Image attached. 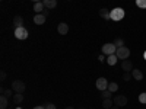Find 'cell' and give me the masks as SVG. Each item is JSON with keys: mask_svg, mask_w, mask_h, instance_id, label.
I'll return each mask as SVG.
<instances>
[{"mask_svg": "<svg viewBox=\"0 0 146 109\" xmlns=\"http://www.w3.org/2000/svg\"><path fill=\"white\" fill-rule=\"evenodd\" d=\"M126 16V12L123 7H114L111 12H110V19L114 22H120L123 20V18Z\"/></svg>", "mask_w": 146, "mask_h": 109, "instance_id": "6da1fadb", "label": "cell"}, {"mask_svg": "<svg viewBox=\"0 0 146 109\" xmlns=\"http://www.w3.org/2000/svg\"><path fill=\"white\" fill-rule=\"evenodd\" d=\"M12 89H13L15 93H23L25 89H27V86L22 80H13L12 81Z\"/></svg>", "mask_w": 146, "mask_h": 109, "instance_id": "7a4b0ae2", "label": "cell"}, {"mask_svg": "<svg viewBox=\"0 0 146 109\" xmlns=\"http://www.w3.org/2000/svg\"><path fill=\"white\" fill-rule=\"evenodd\" d=\"M117 51V47L114 45V42H107L102 45V54L105 55H113Z\"/></svg>", "mask_w": 146, "mask_h": 109, "instance_id": "3957f363", "label": "cell"}, {"mask_svg": "<svg viewBox=\"0 0 146 109\" xmlns=\"http://www.w3.org/2000/svg\"><path fill=\"white\" fill-rule=\"evenodd\" d=\"M115 55H117L120 60H129V57H130V50H129L127 47H120V48H117Z\"/></svg>", "mask_w": 146, "mask_h": 109, "instance_id": "277c9868", "label": "cell"}, {"mask_svg": "<svg viewBox=\"0 0 146 109\" xmlns=\"http://www.w3.org/2000/svg\"><path fill=\"white\" fill-rule=\"evenodd\" d=\"M15 36L18 39H21V41H23V39H27L28 36H29V32H28V29L27 28H15Z\"/></svg>", "mask_w": 146, "mask_h": 109, "instance_id": "5b68a950", "label": "cell"}, {"mask_svg": "<svg viewBox=\"0 0 146 109\" xmlns=\"http://www.w3.org/2000/svg\"><path fill=\"white\" fill-rule=\"evenodd\" d=\"M95 86L98 90H107L108 89V80L105 77H100V79H96V83H95Z\"/></svg>", "mask_w": 146, "mask_h": 109, "instance_id": "8992f818", "label": "cell"}, {"mask_svg": "<svg viewBox=\"0 0 146 109\" xmlns=\"http://www.w3.org/2000/svg\"><path fill=\"white\" fill-rule=\"evenodd\" d=\"M113 100H114V105H117V106H120V108L127 105V98H126L124 95H117Z\"/></svg>", "mask_w": 146, "mask_h": 109, "instance_id": "52a82bcc", "label": "cell"}, {"mask_svg": "<svg viewBox=\"0 0 146 109\" xmlns=\"http://www.w3.org/2000/svg\"><path fill=\"white\" fill-rule=\"evenodd\" d=\"M57 32H58L60 35H67V32H69V25H67V23H64V22L58 23V26H57Z\"/></svg>", "mask_w": 146, "mask_h": 109, "instance_id": "ba28073f", "label": "cell"}, {"mask_svg": "<svg viewBox=\"0 0 146 109\" xmlns=\"http://www.w3.org/2000/svg\"><path fill=\"white\" fill-rule=\"evenodd\" d=\"M131 77L135 79V80H137V81L143 80V73H142V70H139V68H133V70H131Z\"/></svg>", "mask_w": 146, "mask_h": 109, "instance_id": "9c48e42d", "label": "cell"}, {"mask_svg": "<svg viewBox=\"0 0 146 109\" xmlns=\"http://www.w3.org/2000/svg\"><path fill=\"white\" fill-rule=\"evenodd\" d=\"M34 23H35V25H44V23H45V15L36 13L34 16Z\"/></svg>", "mask_w": 146, "mask_h": 109, "instance_id": "30bf717a", "label": "cell"}, {"mask_svg": "<svg viewBox=\"0 0 146 109\" xmlns=\"http://www.w3.org/2000/svg\"><path fill=\"white\" fill-rule=\"evenodd\" d=\"M0 93H2V96H6V98H13V95H15V92H13V89H7V87H2V90H0Z\"/></svg>", "mask_w": 146, "mask_h": 109, "instance_id": "8fae6325", "label": "cell"}, {"mask_svg": "<svg viewBox=\"0 0 146 109\" xmlns=\"http://www.w3.org/2000/svg\"><path fill=\"white\" fill-rule=\"evenodd\" d=\"M121 68L124 71H131L133 70V63L130 60H123V63H121Z\"/></svg>", "mask_w": 146, "mask_h": 109, "instance_id": "7c38bea8", "label": "cell"}, {"mask_svg": "<svg viewBox=\"0 0 146 109\" xmlns=\"http://www.w3.org/2000/svg\"><path fill=\"white\" fill-rule=\"evenodd\" d=\"M12 100H13L15 105L19 106V105L23 102V93H15V95H13V98H12Z\"/></svg>", "mask_w": 146, "mask_h": 109, "instance_id": "4fadbf2b", "label": "cell"}, {"mask_svg": "<svg viewBox=\"0 0 146 109\" xmlns=\"http://www.w3.org/2000/svg\"><path fill=\"white\" fill-rule=\"evenodd\" d=\"M110 12H111V10H108V9H105V7H101L98 13H100V16H101L102 19L110 20Z\"/></svg>", "mask_w": 146, "mask_h": 109, "instance_id": "5bb4252c", "label": "cell"}, {"mask_svg": "<svg viewBox=\"0 0 146 109\" xmlns=\"http://www.w3.org/2000/svg\"><path fill=\"white\" fill-rule=\"evenodd\" d=\"M13 26H15V28H22V26H23V19H22V16L16 15V16L13 18Z\"/></svg>", "mask_w": 146, "mask_h": 109, "instance_id": "9a60e30c", "label": "cell"}, {"mask_svg": "<svg viewBox=\"0 0 146 109\" xmlns=\"http://www.w3.org/2000/svg\"><path fill=\"white\" fill-rule=\"evenodd\" d=\"M42 3H44V6L47 7V9H54L56 6H57V0H42Z\"/></svg>", "mask_w": 146, "mask_h": 109, "instance_id": "2e32d148", "label": "cell"}, {"mask_svg": "<svg viewBox=\"0 0 146 109\" xmlns=\"http://www.w3.org/2000/svg\"><path fill=\"white\" fill-rule=\"evenodd\" d=\"M45 9L44 3L42 2H38V3H34V12L35 13H42V10Z\"/></svg>", "mask_w": 146, "mask_h": 109, "instance_id": "e0dca14e", "label": "cell"}, {"mask_svg": "<svg viewBox=\"0 0 146 109\" xmlns=\"http://www.w3.org/2000/svg\"><path fill=\"white\" fill-rule=\"evenodd\" d=\"M114 106V100L113 99H104L102 100V108L104 109H111Z\"/></svg>", "mask_w": 146, "mask_h": 109, "instance_id": "ac0fdd59", "label": "cell"}, {"mask_svg": "<svg viewBox=\"0 0 146 109\" xmlns=\"http://www.w3.org/2000/svg\"><path fill=\"white\" fill-rule=\"evenodd\" d=\"M117 60H118V57H117L115 54H113V55H108V57H107V63H108L110 66H115V64H117Z\"/></svg>", "mask_w": 146, "mask_h": 109, "instance_id": "d6986e66", "label": "cell"}, {"mask_svg": "<svg viewBox=\"0 0 146 109\" xmlns=\"http://www.w3.org/2000/svg\"><path fill=\"white\" fill-rule=\"evenodd\" d=\"M7 105H9V98L2 96L0 98V109H7Z\"/></svg>", "mask_w": 146, "mask_h": 109, "instance_id": "ffe728a7", "label": "cell"}, {"mask_svg": "<svg viewBox=\"0 0 146 109\" xmlns=\"http://www.w3.org/2000/svg\"><path fill=\"white\" fill-rule=\"evenodd\" d=\"M108 90H110V92H113V93H114V92H117V90H118V84H117L115 81L108 83Z\"/></svg>", "mask_w": 146, "mask_h": 109, "instance_id": "44dd1931", "label": "cell"}, {"mask_svg": "<svg viewBox=\"0 0 146 109\" xmlns=\"http://www.w3.org/2000/svg\"><path fill=\"white\" fill-rule=\"evenodd\" d=\"M101 95H102V99H111L113 92H110V90L107 89V90H102V92H101Z\"/></svg>", "mask_w": 146, "mask_h": 109, "instance_id": "7402d4cb", "label": "cell"}, {"mask_svg": "<svg viewBox=\"0 0 146 109\" xmlns=\"http://www.w3.org/2000/svg\"><path fill=\"white\" fill-rule=\"evenodd\" d=\"M114 45H115L117 48H120V47H124V39H123V38H117V39L114 41Z\"/></svg>", "mask_w": 146, "mask_h": 109, "instance_id": "603a6c76", "label": "cell"}, {"mask_svg": "<svg viewBox=\"0 0 146 109\" xmlns=\"http://www.w3.org/2000/svg\"><path fill=\"white\" fill-rule=\"evenodd\" d=\"M133 77H131V71H124V74H123V80L124 81H129V80H131Z\"/></svg>", "mask_w": 146, "mask_h": 109, "instance_id": "cb8c5ba5", "label": "cell"}, {"mask_svg": "<svg viewBox=\"0 0 146 109\" xmlns=\"http://www.w3.org/2000/svg\"><path fill=\"white\" fill-rule=\"evenodd\" d=\"M136 5L140 9H146V0H136Z\"/></svg>", "mask_w": 146, "mask_h": 109, "instance_id": "d4e9b609", "label": "cell"}, {"mask_svg": "<svg viewBox=\"0 0 146 109\" xmlns=\"http://www.w3.org/2000/svg\"><path fill=\"white\" fill-rule=\"evenodd\" d=\"M139 102H140V103H143V105L146 103V92H143V93H140V95H139Z\"/></svg>", "mask_w": 146, "mask_h": 109, "instance_id": "484cf974", "label": "cell"}, {"mask_svg": "<svg viewBox=\"0 0 146 109\" xmlns=\"http://www.w3.org/2000/svg\"><path fill=\"white\" fill-rule=\"evenodd\" d=\"M44 108H45V109H56V105H54V103H45Z\"/></svg>", "mask_w": 146, "mask_h": 109, "instance_id": "4316f807", "label": "cell"}, {"mask_svg": "<svg viewBox=\"0 0 146 109\" xmlns=\"http://www.w3.org/2000/svg\"><path fill=\"white\" fill-rule=\"evenodd\" d=\"M6 77H7L6 71H2V73H0V80H2V81H5V80H6Z\"/></svg>", "mask_w": 146, "mask_h": 109, "instance_id": "83f0119b", "label": "cell"}, {"mask_svg": "<svg viewBox=\"0 0 146 109\" xmlns=\"http://www.w3.org/2000/svg\"><path fill=\"white\" fill-rule=\"evenodd\" d=\"M48 13H50V9H47V7H45V9L42 10V15H45V16H47Z\"/></svg>", "mask_w": 146, "mask_h": 109, "instance_id": "f1b7e54d", "label": "cell"}, {"mask_svg": "<svg viewBox=\"0 0 146 109\" xmlns=\"http://www.w3.org/2000/svg\"><path fill=\"white\" fill-rule=\"evenodd\" d=\"M98 60H100V61H105V57H104V55H100Z\"/></svg>", "mask_w": 146, "mask_h": 109, "instance_id": "f546056e", "label": "cell"}, {"mask_svg": "<svg viewBox=\"0 0 146 109\" xmlns=\"http://www.w3.org/2000/svg\"><path fill=\"white\" fill-rule=\"evenodd\" d=\"M34 109H45V108H44V106H35Z\"/></svg>", "mask_w": 146, "mask_h": 109, "instance_id": "4dcf8cb0", "label": "cell"}, {"mask_svg": "<svg viewBox=\"0 0 146 109\" xmlns=\"http://www.w3.org/2000/svg\"><path fill=\"white\" fill-rule=\"evenodd\" d=\"M31 2H34V3H38V2H42V0H31Z\"/></svg>", "mask_w": 146, "mask_h": 109, "instance_id": "1f68e13d", "label": "cell"}, {"mask_svg": "<svg viewBox=\"0 0 146 109\" xmlns=\"http://www.w3.org/2000/svg\"><path fill=\"white\" fill-rule=\"evenodd\" d=\"M111 109H120V106H117V105H114V106H113Z\"/></svg>", "mask_w": 146, "mask_h": 109, "instance_id": "d6a6232c", "label": "cell"}, {"mask_svg": "<svg viewBox=\"0 0 146 109\" xmlns=\"http://www.w3.org/2000/svg\"><path fill=\"white\" fill-rule=\"evenodd\" d=\"M64 109H75V108H73V106H67V108H64Z\"/></svg>", "mask_w": 146, "mask_h": 109, "instance_id": "836d02e7", "label": "cell"}, {"mask_svg": "<svg viewBox=\"0 0 146 109\" xmlns=\"http://www.w3.org/2000/svg\"><path fill=\"white\" fill-rule=\"evenodd\" d=\"M143 58H145V60H146V51H145V53H143Z\"/></svg>", "mask_w": 146, "mask_h": 109, "instance_id": "e575fe53", "label": "cell"}, {"mask_svg": "<svg viewBox=\"0 0 146 109\" xmlns=\"http://www.w3.org/2000/svg\"><path fill=\"white\" fill-rule=\"evenodd\" d=\"M16 109H22V108H21V106H18V108H16Z\"/></svg>", "mask_w": 146, "mask_h": 109, "instance_id": "d590c367", "label": "cell"}, {"mask_svg": "<svg viewBox=\"0 0 146 109\" xmlns=\"http://www.w3.org/2000/svg\"><path fill=\"white\" fill-rule=\"evenodd\" d=\"M79 109H86V108H79Z\"/></svg>", "mask_w": 146, "mask_h": 109, "instance_id": "8d00e7d4", "label": "cell"}, {"mask_svg": "<svg viewBox=\"0 0 146 109\" xmlns=\"http://www.w3.org/2000/svg\"><path fill=\"white\" fill-rule=\"evenodd\" d=\"M67 2H70V0H67Z\"/></svg>", "mask_w": 146, "mask_h": 109, "instance_id": "74e56055", "label": "cell"}]
</instances>
